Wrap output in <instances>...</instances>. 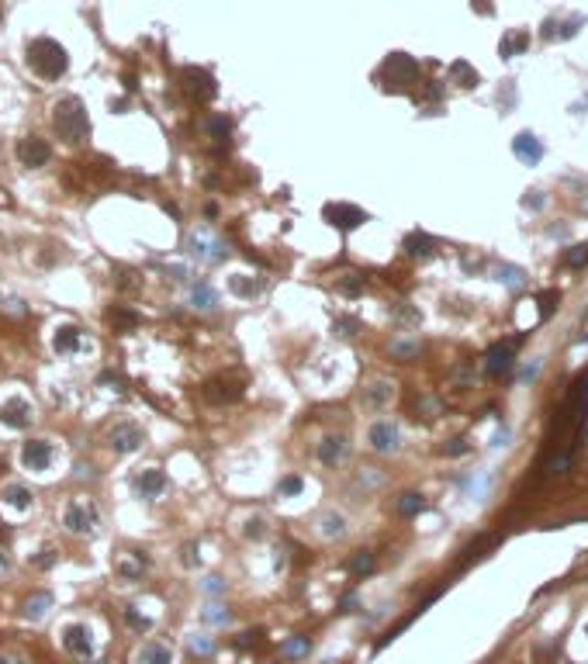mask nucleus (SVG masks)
I'll list each match as a JSON object with an SVG mask.
<instances>
[{"label": "nucleus", "instance_id": "19", "mask_svg": "<svg viewBox=\"0 0 588 664\" xmlns=\"http://www.w3.org/2000/svg\"><path fill=\"white\" fill-rule=\"evenodd\" d=\"M135 664H173V651H170L167 644H160V640H149V644L139 647Z\"/></svg>", "mask_w": 588, "mask_h": 664}, {"label": "nucleus", "instance_id": "18", "mask_svg": "<svg viewBox=\"0 0 588 664\" xmlns=\"http://www.w3.org/2000/svg\"><path fill=\"white\" fill-rule=\"evenodd\" d=\"M163 488H167V474H163L160 467H149V471H142V474L135 478V492L142 498H156Z\"/></svg>", "mask_w": 588, "mask_h": 664}, {"label": "nucleus", "instance_id": "34", "mask_svg": "<svg viewBox=\"0 0 588 664\" xmlns=\"http://www.w3.org/2000/svg\"><path fill=\"white\" fill-rule=\"evenodd\" d=\"M422 509H426V498L419 492H405V495L398 498V512L402 516H419Z\"/></svg>", "mask_w": 588, "mask_h": 664}, {"label": "nucleus", "instance_id": "32", "mask_svg": "<svg viewBox=\"0 0 588 664\" xmlns=\"http://www.w3.org/2000/svg\"><path fill=\"white\" fill-rule=\"evenodd\" d=\"M4 502H7L11 509H28V505H32V492H28L25 485H7V488H4Z\"/></svg>", "mask_w": 588, "mask_h": 664}, {"label": "nucleus", "instance_id": "15", "mask_svg": "<svg viewBox=\"0 0 588 664\" xmlns=\"http://www.w3.org/2000/svg\"><path fill=\"white\" fill-rule=\"evenodd\" d=\"M0 422L11 426V429H25V426H32V405H28L25 398H11V402H4V405H0Z\"/></svg>", "mask_w": 588, "mask_h": 664}, {"label": "nucleus", "instance_id": "30", "mask_svg": "<svg viewBox=\"0 0 588 664\" xmlns=\"http://www.w3.org/2000/svg\"><path fill=\"white\" fill-rule=\"evenodd\" d=\"M229 288H232V294H239V298H256V294H260V288H263V281L246 277V274H236V277L229 281Z\"/></svg>", "mask_w": 588, "mask_h": 664}, {"label": "nucleus", "instance_id": "8", "mask_svg": "<svg viewBox=\"0 0 588 664\" xmlns=\"http://www.w3.org/2000/svg\"><path fill=\"white\" fill-rule=\"evenodd\" d=\"M180 83H184V90H187L194 101H211V97L218 94L215 77H211L208 70H198V66H187V70L180 73Z\"/></svg>", "mask_w": 588, "mask_h": 664}, {"label": "nucleus", "instance_id": "22", "mask_svg": "<svg viewBox=\"0 0 588 664\" xmlns=\"http://www.w3.org/2000/svg\"><path fill=\"white\" fill-rule=\"evenodd\" d=\"M350 575L353 578H367V575H374V568H378V557L371 554V550H357L353 557H350Z\"/></svg>", "mask_w": 588, "mask_h": 664}, {"label": "nucleus", "instance_id": "45", "mask_svg": "<svg viewBox=\"0 0 588 664\" xmlns=\"http://www.w3.org/2000/svg\"><path fill=\"white\" fill-rule=\"evenodd\" d=\"M187 568H194L198 561H201V554H198V543H184V557H180Z\"/></svg>", "mask_w": 588, "mask_h": 664}, {"label": "nucleus", "instance_id": "11", "mask_svg": "<svg viewBox=\"0 0 588 664\" xmlns=\"http://www.w3.org/2000/svg\"><path fill=\"white\" fill-rule=\"evenodd\" d=\"M63 647H66L73 658L87 661V658L94 654V637H90V626H84V622L66 626V630H63Z\"/></svg>", "mask_w": 588, "mask_h": 664}, {"label": "nucleus", "instance_id": "26", "mask_svg": "<svg viewBox=\"0 0 588 664\" xmlns=\"http://www.w3.org/2000/svg\"><path fill=\"white\" fill-rule=\"evenodd\" d=\"M319 533H322L326 540L346 537V519H343L339 512H326V516H322V523H319Z\"/></svg>", "mask_w": 588, "mask_h": 664}, {"label": "nucleus", "instance_id": "37", "mask_svg": "<svg viewBox=\"0 0 588 664\" xmlns=\"http://www.w3.org/2000/svg\"><path fill=\"white\" fill-rule=\"evenodd\" d=\"M301 488H305V481H301L298 474H288V478H281L277 495H281V498H294V495H301Z\"/></svg>", "mask_w": 588, "mask_h": 664}, {"label": "nucleus", "instance_id": "12", "mask_svg": "<svg viewBox=\"0 0 588 664\" xmlns=\"http://www.w3.org/2000/svg\"><path fill=\"white\" fill-rule=\"evenodd\" d=\"M512 360H516V339H502L485 353V371L492 377H502V374H509Z\"/></svg>", "mask_w": 588, "mask_h": 664}, {"label": "nucleus", "instance_id": "28", "mask_svg": "<svg viewBox=\"0 0 588 664\" xmlns=\"http://www.w3.org/2000/svg\"><path fill=\"white\" fill-rule=\"evenodd\" d=\"M205 132H208V139H215V142H225V139L232 135V118L211 115V118H205Z\"/></svg>", "mask_w": 588, "mask_h": 664}, {"label": "nucleus", "instance_id": "16", "mask_svg": "<svg viewBox=\"0 0 588 664\" xmlns=\"http://www.w3.org/2000/svg\"><path fill=\"white\" fill-rule=\"evenodd\" d=\"M149 568V557L146 554H135V550H125V554H118V561H115V575L125 581H135L142 578V571Z\"/></svg>", "mask_w": 588, "mask_h": 664}, {"label": "nucleus", "instance_id": "39", "mask_svg": "<svg viewBox=\"0 0 588 664\" xmlns=\"http://www.w3.org/2000/svg\"><path fill=\"white\" fill-rule=\"evenodd\" d=\"M125 620H128V626L139 630V633H142V630H153V620L142 616V613H135V609H125Z\"/></svg>", "mask_w": 588, "mask_h": 664}, {"label": "nucleus", "instance_id": "41", "mask_svg": "<svg viewBox=\"0 0 588 664\" xmlns=\"http://www.w3.org/2000/svg\"><path fill=\"white\" fill-rule=\"evenodd\" d=\"M243 651H250V647H263V633L260 630H253V633H239V640H236Z\"/></svg>", "mask_w": 588, "mask_h": 664}, {"label": "nucleus", "instance_id": "42", "mask_svg": "<svg viewBox=\"0 0 588 664\" xmlns=\"http://www.w3.org/2000/svg\"><path fill=\"white\" fill-rule=\"evenodd\" d=\"M243 533H246L250 540H263V537H267V523H263V519H250Z\"/></svg>", "mask_w": 588, "mask_h": 664}, {"label": "nucleus", "instance_id": "48", "mask_svg": "<svg viewBox=\"0 0 588 664\" xmlns=\"http://www.w3.org/2000/svg\"><path fill=\"white\" fill-rule=\"evenodd\" d=\"M443 454H450V456L467 454V443H464V440H450V447H443Z\"/></svg>", "mask_w": 588, "mask_h": 664}, {"label": "nucleus", "instance_id": "40", "mask_svg": "<svg viewBox=\"0 0 588 664\" xmlns=\"http://www.w3.org/2000/svg\"><path fill=\"white\" fill-rule=\"evenodd\" d=\"M201 592H205V595H222V592H225V578H218V575H208V578L201 581Z\"/></svg>", "mask_w": 588, "mask_h": 664}, {"label": "nucleus", "instance_id": "1", "mask_svg": "<svg viewBox=\"0 0 588 664\" xmlns=\"http://www.w3.org/2000/svg\"><path fill=\"white\" fill-rule=\"evenodd\" d=\"M52 124L59 132L63 142H84L87 132H90V118H87V108L80 97H63L56 101L52 108Z\"/></svg>", "mask_w": 588, "mask_h": 664}, {"label": "nucleus", "instance_id": "44", "mask_svg": "<svg viewBox=\"0 0 588 664\" xmlns=\"http://www.w3.org/2000/svg\"><path fill=\"white\" fill-rule=\"evenodd\" d=\"M101 384H115V391H118V395H125V391H128V388H125V377H122V374H111V371L101 374Z\"/></svg>", "mask_w": 588, "mask_h": 664}, {"label": "nucleus", "instance_id": "21", "mask_svg": "<svg viewBox=\"0 0 588 664\" xmlns=\"http://www.w3.org/2000/svg\"><path fill=\"white\" fill-rule=\"evenodd\" d=\"M512 153H516V156H519L523 163L533 166L537 160H540V156H544V146H540V142H537V139H533L530 132H523V135H516V142H512Z\"/></svg>", "mask_w": 588, "mask_h": 664}, {"label": "nucleus", "instance_id": "51", "mask_svg": "<svg viewBox=\"0 0 588 664\" xmlns=\"http://www.w3.org/2000/svg\"><path fill=\"white\" fill-rule=\"evenodd\" d=\"M35 564H39V568H49V564H52V550H42V557H35Z\"/></svg>", "mask_w": 588, "mask_h": 664}, {"label": "nucleus", "instance_id": "50", "mask_svg": "<svg viewBox=\"0 0 588 664\" xmlns=\"http://www.w3.org/2000/svg\"><path fill=\"white\" fill-rule=\"evenodd\" d=\"M77 478L84 481V478H94V467L90 464H77Z\"/></svg>", "mask_w": 588, "mask_h": 664}, {"label": "nucleus", "instance_id": "3", "mask_svg": "<svg viewBox=\"0 0 588 664\" xmlns=\"http://www.w3.org/2000/svg\"><path fill=\"white\" fill-rule=\"evenodd\" d=\"M243 391H246V381L239 374H218V377L205 381V388H201L205 402H211V405H232V402L243 398Z\"/></svg>", "mask_w": 588, "mask_h": 664}, {"label": "nucleus", "instance_id": "46", "mask_svg": "<svg viewBox=\"0 0 588 664\" xmlns=\"http://www.w3.org/2000/svg\"><path fill=\"white\" fill-rule=\"evenodd\" d=\"M568 263H571V267H585L588 263V243L585 246H578L575 253H568Z\"/></svg>", "mask_w": 588, "mask_h": 664}, {"label": "nucleus", "instance_id": "17", "mask_svg": "<svg viewBox=\"0 0 588 664\" xmlns=\"http://www.w3.org/2000/svg\"><path fill=\"white\" fill-rule=\"evenodd\" d=\"M346 456H350V440H346V436H326V440L319 443V460H322L326 467H339Z\"/></svg>", "mask_w": 588, "mask_h": 664}, {"label": "nucleus", "instance_id": "7", "mask_svg": "<svg viewBox=\"0 0 588 664\" xmlns=\"http://www.w3.org/2000/svg\"><path fill=\"white\" fill-rule=\"evenodd\" d=\"M322 215H326L329 225H336L339 232H353V229H360V225L367 222V211H360L357 205H343V201L326 205L322 208Z\"/></svg>", "mask_w": 588, "mask_h": 664}, {"label": "nucleus", "instance_id": "25", "mask_svg": "<svg viewBox=\"0 0 588 664\" xmlns=\"http://www.w3.org/2000/svg\"><path fill=\"white\" fill-rule=\"evenodd\" d=\"M49 609H52V595L49 592H35V595L25 599V616L28 620H42Z\"/></svg>", "mask_w": 588, "mask_h": 664}, {"label": "nucleus", "instance_id": "9", "mask_svg": "<svg viewBox=\"0 0 588 664\" xmlns=\"http://www.w3.org/2000/svg\"><path fill=\"white\" fill-rule=\"evenodd\" d=\"M142 429L135 426V422H118V426H111V433H108V443H111V450L115 454H135L139 447H142Z\"/></svg>", "mask_w": 588, "mask_h": 664}, {"label": "nucleus", "instance_id": "29", "mask_svg": "<svg viewBox=\"0 0 588 664\" xmlns=\"http://www.w3.org/2000/svg\"><path fill=\"white\" fill-rule=\"evenodd\" d=\"M191 301H194V308L198 312H211L215 305H218V294H215V288L211 284H194V290H191Z\"/></svg>", "mask_w": 588, "mask_h": 664}, {"label": "nucleus", "instance_id": "24", "mask_svg": "<svg viewBox=\"0 0 588 664\" xmlns=\"http://www.w3.org/2000/svg\"><path fill=\"white\" fill-rule=\"evenodd\" d=\"M433 249H436V243H433L426 232H412V236H405V253H409V256H416V260L433 256Z\"/></svg>", "mask_w": 588, "mask_h": 664}, {"label": "nucleus", "instance_id": "49", "mask_svg": "<svg viewBox=\"0 0 588 664\" xmlns=\"http://www.w3.org/2000/svg\"><path fill=\"white\" fill-rule=\"evenodd\" d=\"M0 664H25V658H21L18 651H4V654H0Z\"/></svg>", "mask_w": 588, "mask_h": 664}, {"label": "nucleus", "instance_id": "2", "mask_svg": "<svg viewBox=\"0 0 588 664\" xmlns=\"http://www.w3.org/2000/svg\"><path fill=\"white\" fill-rule=\"evenodd\" d=\"M28 66L42 80H59L66 73V66H70V56L56 39H35L28 45Z\"/></svg>", "mask_w": 588, "mask_h": 664}, {"label": "nucleus", "instance_id": "5", "mask_svg": "<svg viewBox=\"0 0 588 664\" xmlns=\"http://www.w3.org/2000/svg\"><path fill=\"white\" fill-rule=\"evenodd\" d=\"M187 249H191V256L194 260H201V263H222L225 260V243L218 239V236H211L208 229H198V232H191L187 236Z\"/></svg>", "mask_w": 588, "mask_h": 664}, {"label": "nucleus", "instance_id": "27", "mask_svg": "<svg viewBox=\"0 0 588 664\" xmlns=\"http://www.w3.org/2000/svg\"><path fill=\"white\" fill-rule=\"evenodd\" d=\"M308 647H312V640H308L305 633H294L291 640H284L281 654H284L288 661H301V658H308Z\"/></svg>", "mask_w": 588, "mask_h": 664}, {"label": "nucleus", "instance_id": "36", "mask_svg": "<svg viewBox=\"0 0 588 664\" xmlns=\"http://www.w3.org/2000/svg\"><path fill=\"white\" fill-rule=\"evenodd\" d=\"M333 332H336L339 339H353V336L360 332V322H357V319H350V315H339L336 322H333Z\"/></svg>", "mask_w": 588, "mask_h": 664}, {"label": "nucleus", "instance_id": "23", "mask_svg": "<svg viewBox=\"0 0 588 664\" xmlns=\"http://www.w3.org/2000/svg\"><path fill=\"white\" fill-rule=\"evenodd\" d=\"M52 346H56V353H73L80 346V329L77 326H59L56 336H52Z\"/></svg>", "mask_w": 588, "mask_h": 664}, {"label": "nucleus", "instance_id": "31", "mask_svg": "<svg viewBox=\"0 0 588 664\" xmlns=\"http://www.w3.org/2000/svg\"><path fill=\"white\" fill-rule=\"evenodd\" d=\"M388 402H391V384H384V381L371 384V388L364 391V405H371V409H381V405H388Z\"/></svg>", "mask_w": 588, "mask_h": 664}, {"label": "nucleus", "instance_id": "54", "mask_svg": "<svg viewBox=\"0 0 588 664\" xmlns=\"http://www.w3.org/2000/svg\"><path fill=\"white\" fill-rule=\"evenodd\" d=\"M585 211H588V201H585Z\"/></svg>", "mask_w": 588, "mask_h": 664}, {"label": "nucleus", "instance_id": "10", "mask_svg": "<svg viewBox=\"0 0 588 664\" xmlns=\"http://www.w3.org/2000/svg\"><path fill=\"white\" fill-rule=\"evenodd\" d=\"M14 153H18V163H21V166H32V170H39V166H45L49 160H52V149H49V142H45V139H39V135H28V139H21Z\"/></svg>", "mask_w": 588, "mask_h": 664}, {"label": "nucleus", "instance_id": "6", "mask_svg": "<svg viewBox=\"0 0 588 664\" xmlns=\"http://www.w3.org/2000/svg\"><path fill=\"white\" fill-rule=\"evenodd\" d=\"M416 77H419V66H416L409 56H402V52L388 56V63H384V80H388V87L402 90V87L416 83Z\"/></svg>", "mask_w": 588, "mask_h": 664}, {"label": "nucleus", "instance_id": "13", "mask_svg": "<svg viewBox=\"0 0 588 664\" xmlns=\"http://www.w3.org/2000/svg\"><path fill=\"white\" fill-rule=\"evenodd\" d=\"M367 440H371V450H374V454H395L402 436H398V426L384 419V422H374V426H371Z\"/></svg>", "mask_w": 588, "mask_h": 664}, {"label": "nucleus", "instance_id": "43", "mask_svg": "<svg viewBox=\"0 0 588 664\" xmlns=\"http://www.w3.org/2000/svg\"><path fill=\"white\" fill-rule=\"evenodd\" d=\"M557 298H561V290H547V294H540V312H544V315H554V308H557L554 301H557Z\"/></svg>", "mask_w": 588, "mask_h": 664}, {"label": "nucleus", "instance_id": "53", "mask_svg": "<svg viewBox=\"0 0 588 664\" xmlns=\"http://www.w3.org/2000/svg\"><path fill=\"white\" fill-rule=\"evenodd\" d=\"M90 664H104V661H90Z\"/></svg>", "mask_w": 588, "mask_h": 664}, {"label": "nucleus", "instance_id": "4", "mask_svg": "<svg viewBox=\"0 0 588 664\" xmlns=\"http://www.w3.org/2000/svg\"><path fill=\"white\" fill-rule=\"evenodd\" d=\"M63 526H66L70 533H77V537L94 533V530H97V505H94L90 498H73V502L66 505Z\"/></svg>", "mask_w": 588, "mask_h": 664}, {"label": "nucleus", "instance_id": "33", "mask_svg": "<svg viewBox=\"0 0 588 664\" xmlns=\"http://www.w3.org/2000/svg\"><path fill=\"white\" fill-rule=\"evenodd\" d=\"M187 651H191L194 658H211V654H215V640L205 637V633H191V637H187Z\"/></svg>", "mask_w": 588, "mask_h": 664}, {"label": "nucleus", "instance_id": "35", "mask_svg": "<svg viewBox=\"0 0 588 664\" xmlns=\"http://www.w3.org/2000/svg\"><path fill=\"white\" fill-rule=\"evenodd\" d=\"M201 620L211 622V626H225V622L232 620V613L225 609V606H218V602H211V606H205V613H201Z\"/></svg>", "mask_w": 588, "mask_h": 664}, {"label": "nucleus", "instance_id": "52", "mask_svg": "<svg viewBox=\"0 0 588 664\" xmlns=\"http://www.w3.org/2000/svg\"><path fill=\"white\" fill-rule=\"evenodd\" d=\"M353 606H357V599H353V595H346V599H343V609H339V613H350Z\"/></svg>", "mask_w": 588, "mask_h": 664}, {"label": "nucleus", "instance_id": "47", "mask_svg": "<svg viewBox=\"0 0 588 664\" xmlns=\"http://www.w3.org/2000/svg\"><path fill=\"white\" fill-rule=\"evenodd\" d=\"M391 353H395V357H416V353H419V346H416V343H395V346H391Z\"/></svg>", "mask_w": 588, "mask_h": 664}, {"label": "nucleus", "instance_id": "38", "mask_svg": "<svg viewBox=\"0 0 588 664\" xmlns=\"http://www.w3.org/2000/svg\"><path fill=\"white\" fill-rule=\"evenodd\" d=\"M339 290H343L346 298H357V294L364 290V277H360V274H346V277H339Z\"/></svg>", "mask_w": 588, "mask_h": 664}, {"label": "nucleus", "instance_id": "14", "mask_svg": "<svg viewBox=\"0 0 588 664\" xmlns=\"http://www.w3.org/2000/svg\"><path fill=\"white\" fill-rule=\"evenodd\" d=\"M21 464L28 471H49V464H52V443L49 440H28L21 447Z\"/></svg>", "mask_w": 588, "mask_h": 664}, {"label": "nucleus", "instance_id": "20", "mask_svg": "<svg viewBox=\"0 0 588 664\" xmlns=\"http://www.w3.org/2000/svg\"><path fill=\"white\" fill-rule=\"evenodd\" d=\"M104 319H108V326H111L115 332H132L139 322H142L139 312H132V308H125V305H111Z\"/></svg>", "mask_w": 588, "mask_h": 664}]
</instances>
